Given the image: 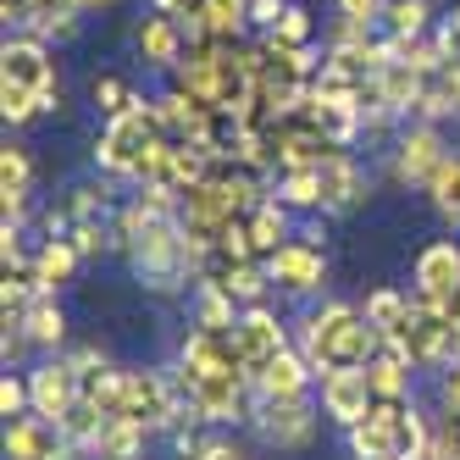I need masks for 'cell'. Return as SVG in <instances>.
<instances>
[{"label": "cell", "instance_id": "obj_7", "mask_svg": "<svg viewBox=\"0 0 460 460\" xmlns=\"http://www.w3.org/2000/svg\"><path fill=\"white\" fill-rule=\"evenodd\" d=\"M227 339H234V349H239V360H244V372H250V383H255L261 367L288 349V327H283V316H278L272 305H250V311H239V327H234Z\"/></svg>", "mask_w": 460, "mask_h": 460}, {"label": "cell", "instance_id": "obj_37", "mask_svg": "<svg viewBox=\"0 0 460 460\" xmlns=\"http://www.w3.org/2000/svg\"><path fill=\"white\" fill-rule=\"evenodd\" d=\"M383 6H388V0H339V17L367 22V28H383Z\"/></svg>", "mask_w": 460, "mask_h": 460}, {"label": "cell", "instance_id": "obj_3", "mask_svg": "<svg viewBox=\"0 0 460 460\" xmlns=\"http://www.w3.org/2000/svg\"><path fill=\"white\" fill-rule=\"evenodd\" d=\"M411 300L444 316L460 311V239H433L411 261Z\"/></svg>", "mask_w": 460, "mask_h": 460}, {"label": "cell", "instance_id": "obj_33", "mask_svg": "<svg viewBox=\"0 0 460 460\" xmlns=\"http://www.w3.org/2000/svg\"><path fill=\"white\" fill-rule=\"evenodd\" d=\"M0 117H6L12 128L45 117V111H40V94H34V89H22V84H6V78H0Z\"/></svg>", "mask_w": 460, "mask_h": 460}, {"label": "cell", "instance_id": "obj_15", "mask_svg": "<svg viewBox=\"0 0 460 460\" xmlns=\"http://www.w3.org/2000/svg\"><path fill=\"white\" fill-rule=\"evenodd\" d=\"M134 45H139V61H145L150 73H178V67H183V56H189L183 22L161 17V12L139 17V28H134Z\"/></svg>", "mask_w": 460, "mask_h": 460}, {"label": "cell", "instance_id": "obj_30", "mask_svg": "<svg viewBox=\"0 0 460 460\" xmlns=\"http://www.w3.org/2000/svg\"><path fill=\"white\" fill-rule=\"evenodd\" d=\"M272 200H283L288 211H322V178L316 172H278Z\"/></svg>", "mask_w": 460, "mask_h": 460}, {"label": "cell", "instance_id": "obj_16", "mask_svg": "<svg viewBox=\"0 0 460 460\" xmlns=\"http://www.w3.org/2000/svg\"><path fill=\"white\" fill-rule=\"evenodd\" d=\"M78 449L61 438V427L45 416H17L6 421V460H73Z\"/></svg>", "mask_w": 460, "mask_h": 460}, {"label": "cell", "instance_id": "obj_24", "mask_svg": "<svg viewBox=\"0 0 460 460\" xmlns=\"http://www.w3.org/2000/svg\"><path fill=\"white\" fill-rule=\"evenodd\" d=\"M28 339H34V349H61L67 344V311H61L56 294H40L34 305H28V316L17 322Z\"/></svg>", "mask_w": 460, "mask_h": 460}, {"label": "cell", "instance_id": "obj_22", "mask_svg": "<svg viewBox=\"0 0 460 460\" xmlns=\"http://www.w3.org/2000/svg\"><path fill=\"white\" fill-rule=\"evenodd\" d=\"M78 267H84V255H78L73 239H40V250H34V283H40V294H56L61 283H73Z\"/></svg>", "mask_w": 460, "mask_h": 460}, {"label": "cell", "instance_id": "obj_34", "mask_svg": "<svg viewBox=\"0 0 460 460\" xmlns=\"http://www.w3.org/2000/svg\"><path fill=\"white\" fill-rule=\"evenodd\" d=\"M0 416L17 421V416H34V394H28V372H6L0 377Z\"/></svg>", "mask_w": 460, "mask_h": 460}, {"label": "cell", "instance_id": "obj_29", "mask_svg": "<svg viewBox=\"0 0 460 460\" xmlns=\"http://www.w3.org/2000/svg\"><path fill=\"white\" fill-rule=\"evenodd\" d=\"M200 12L211 22V34L222 45H244V28H250V0H200Z\"/></svg>", "mask_w": 460, "mask_h": 460}, {"label": "cell", "instance_id": "obj_4", "mask_svg": "<svg viewBox=\"0 0 460 460\" xmlns=\"http://www.w3.org/2000/svg\"><path fill=\"white\" fill-rule=\"evenodd\" d=\"M0 78L34 89V94H40V111H61V106H67L61 78H56V56H50V45L34 40V34H12L6 45H0Z\"/></svg>", "mask_w": 460, "mask_h": 460}, {"label": "cell", "instance_id": "obj_9", "mask_svg": "<svg viewBox=\"0 0 460 460\" xmlns=\"http://www.w3.org/2000/svg\"><path fill=\"white\" fill-rule=\"evenodd\" d=\"M267 278H272V288H283V294H316V288L327 283V255H322L316 239L294 234L278 255H267Z\"/></svg>", "mask_w": 460, "mask_h": 460}, {"label": "cell", "instance_id": "obj_5", "mask_svg": "<svg viewBox=\"0 0 460 460\" xmlns=\"http://www.w3.org/2000/svg\"><path fill=\"white\" fill-rule=\"evenodd\" d=\"M444 155H449V145L438 134V122H405L388 150V178L400 189H427L433 172L444 167Z\"/></svg>", "mask_w": 460, "mask_h": 460}, {"label": "cell", "instance_id": "obj_13", "mask_svg": "<svg viewBox=\"0 0 460 460\" xmlns=\"http://www.w3.org/2000/svg\"><path fill=\"white\" fill-rule=\"evenodd\" d=\"M372 383H367V367H339V372H327L322 377V416L327 421H339L344 433L355 421H367L372 416Z\"/></svg>", "mask_w": 460, "mask_h": 460}, {"label": "cell", "instance_id": "obj_20", "mask_svg": "<svg viewBox=\"0 0 460 460\" xmlns=\"http://www.w3.org/2000/svg\"><path fill=\"white\" fill-rule=\"evenodd\" d=\"M294 211L283 206V200H272V194H267V200H261L250 217H244V227H250V244H255V255L261 261H267V255H278L288 239H294V222H288Z\"/></svg>", "mask_w": 460, "mask_h": 460}, {"label": "cell", "instance_id": "obj_19", "mask_svg": "<svg viewBox=\"0 0 460 460\" xmlns=\"http://www.w3.org/2000/svg\"><path fill=\"white\" fill-rule=\"evenodd\" d=\"M28 189H34V161L22 145H6L0 150V211H6V222L28 217Z\"/></svg>", "mask_w": 460, "mask_h": 460}, {"label": "cell", "instance_id": "obj_23", "mask_svg": "<svg viewBox=\"0 0 460 460\" xmlns=\"http://www.w3.org/2000/svg\"><path fill=\"white\" fill-rule=\"evenodd\" d=\"M433 0H388L383 6V34L388 40H433Z\"/></svg>", "mask_w": 460, "mask_h": 460}, {"label": "cell", "instance_id": "obj_14", "mask_svg": "<svg viewBox=\"0 0 460 460\" xmlns=\"http://www.w3.org/2000/svg\"><path fill=\"white\" fill-rule=\"evenodd\" d=\"M272 139H278V172H316L322 161L339 150V145L322 139V128H316L311 117H288V122H278Z\"/></svg>", "mask_w": 460, "mask_h": 460}, {"label": "cell", "instance_id": "obj_18", "mask_svg": "<svg viewBox=\"0 0 460 460\" xmlns=\"http://www.w3.org/2000/svg\"><path fill=\"white\" fill-rule=\"evenodd\" d=\"M189 327H206V333H234V327H239V300L217 278H200V283L189 288Z\"/></svg>", "mask_w": 460, "mask_h": 460}, {"label": "cell", "instance_id": "obj_10", "mask_svg": "<svg viewBox=\"0 0 460 460\" xmlns=\"http://www.w3.org/2000/svg\"><path fill=\"white\" fill-rule=\"evenodd\" d=\"M316 178H322V211L327 217H349L355 206H367V194H372V178L355 161V150H333L316 167Z\"/></svg>", "mask_w": 460, "mask_h": 460}, {"label": "cell", "instance_id": "obj_6", "mask_svg": "<svg viewBox=\"0 0 460 460\" xmlns=\"http://www.w3.org/2000/svg\"><path fill=\"white\" fill-rule=\"evenodd\" d=\"M122 416H134L139 427H183V394L172 383V372H128V411Z\"/></svg>", "mask_w": 460, "mask_h": 460}, {"label": "cell", "instance_id": "obj_28", "mask_svg": "<svg viewBox=\"0 0 460 460\" xmlns=\"http://www.w3.org/2000/svg\"><path fill=\"white\" fill-rule=\"evenodd\" d=\"M421 194H427V206L438 211L444 227H460V150L444 155V167L433 172V183H427Z\"/></svg>", "mask_w": 460, "mask_h": 460}, {"label": "cell", "instance_id": "obj_8", "mask_svg": "<svg viewBox=\"0 0 460 460\" xmlns=\"http://www.w3.org/2000/svg\"><path fill=\"white\" fill-rule=\"evenodd\" d=\"M28 394H34V416H45V421L61 427L84 405V372L73 367V355L67 360H45V367L28 372Z\"/></svg>", "mask_w": 460, "mask_h": 460}, {"label": "cell", "instance_id": "obj_17", "mask_svg": "<svg viewBox=\"0 0 460 460\" xmlns=\"http://www.w3.org/2000/svg\"><path fill=\"white\" fill-rule=\"evenodd\" d=\"M311 360L300 355V344H288L278 360H267L261 367V377H255V394L261 400H305V388H311Z\"/></svg>", "mask_w": 460, "mask_h": 460}, {"label": "cell", "instance_id": "obj_12", "mask_svg": "<svg viewBox=\"0 0 460 460\" xmlns=\"http://www.w3.org/2000/svg\"><path fill=\"white\" fill-rule=\"evenodd\" d=\"M250 421L261 427V438L278 444V449H305L316 438L311 400H261V394H255V416Z\"/></svg>", "mask_w": 460, "mask_h": 460}, {"label": "cell", "instance_id": "obj_39", "mask_svg": "<svg viewBox=\"0 0 460 460\" xmlns=\"http://www.w3.org/2000/svg\"><path fill=\"white\" fill-rule=\"evenodd\" d=\"M84 12H106V6H117V0H78Z\"/></svg>", "mask_w": 460, "mask_h": 460}, {"label": "cell", "instance_id": "obj_21", "mask_svg": "<svg viewBox=\"0 0 460 460\" xmlns=\"http://www.w3.org/2000/svg\"><path fill=\"white\" fill-rule=\"evenodd\" d=\"M78 22H84V6H78V0H40L17 34H34V40H45V45H50V40L67 45V40L78 34Z\"/></svg>", "mask_w": 460, "mask_h": 460}, {"label": "cell", "instance_id": "obj_38", "mask_svg": "<svg viewBox=\"0 0 460 460\" xmlns=\"http://www.w3.org/2000/svg\"><path fill=\"white\" fill-rule=\"evenodd\" d=\"M288 0H250V28H261V34H272V28L283 22Z\"/></svg>", "mask_w": 460, "mask_h": 460}, {"label": "cell", "instance_id": "obj_36", "mask_svg": "<svg viewBox=\"0 0 460 460\" xmlns=\"http://www.w3.org/2000/svg\"><path fill=\"white\" fill-rule=\"evenodd\" d=\"M433 40H438L444 61H460V0H455V12H449V17H438V28H433Z\"/></svg>", "mask_w": 460, "mask_h": 460}, {"label": "cell", "instance_id": "obj_32", "mask_svg": "<svg viewBox=\"0 0 460 460\" xmlns=\"http://www.w3.org/2000/svg\"><path fill=\"white\" fill-rule=\"evenodd\" d=\"M261 40H272V45H311V40H316V22H311V12H305V0H288L283 22L272 28V34H261Z\"/></svg>", "mask_w": 460, "mask_h": 460}, {"label": "cell", "instance_id": "obj_26", "mask_svg": "<svg viewBox=\"0 0 460 460\" xmlns=\"http://www.w3.org/2000/svg\"><path fill=\"white\" fill-rule=\"evenodd\" d=\"M411 311H416V300H411L405 288H372L367 300H360V316H367L377 333H405Z\"/></svg>", "mask_w": 460, "mask_h": 460}, {"label": "cell", "instance_id": "obj_11", "mask_svg": "<svg viewBox=\"0 0 460 460\" xmlns=\"http://www.w3.org/2000/svg\"><path fill=\"white\" fill-rule=\"evenodd\" d=\"M405 344H411V360L416 367H455L460 360V333H455V322L433 305H416L411 311V327H405Z\"/></svg>", "mask_w": 460, "mask_h": 460}, {"label": "cell", "instance_id": "obj_2", "mask_svg": "<svg viewBox=\"0 0 460 460\" xmlns=\"http://www.w3.org/2000/svg\"><path fill=\"white\" fill-rule=\"evenodd\" d=\"M161 134H167V128H161L155 101H139L134 111L101 122V134H94V167H101L106 178H128V183H134V167H139L145 145L161 139ZM167 139H172V134H167Z\"/></svg>", "mask_w": 460, "mask_h": 460}, {"label": "cell", "instance_id": "obj_31", "mask_svg": "<svg viewBox=\"0 0 460 460\" xmlns=\"http://www.w3.org/2000/svg\"><path fill=\"white\" fill-rule=\"evenodd\" d=\"M89 101H94V111H101V122H111V117H122V111H134L145 94H134L117 73H101V78L89 84Z\"/></svg>", "mask_w": 460, "mask_h": 460}, {"label": "cell", "instance_id": "obj_1", "mask_svg": "<svg viewBox=\"0 0 460 460\" xmlns=\"http://www.w3.org/2000/svg\"><path fill=\"white\" fill-rule=\"evenodd\" d=\"M377 349H383V333L349 300H327L322 311L300 322V355L311 360L316 377L339 372V367H367Z\"/></svg>", "mask_w": 460, "mask_h": 460}, {"label": "cell", "instance_id": "obj_35", "mask_svg": "<svg viewBox=\"0 0 460 460\" xmlns=\"http://www.w3.org/2000/svg\"><path fill=\"white\" fill-rule=\"evenodd\" d=\"M427 94L444 106V117H460V61H444L433 73V84H427Z\"/></svg>", "mask_w": 460, "mask_h": 460}, {"label": "cell", "instance_id": "obj_27", "mask_svg": "<svg viewBox=\"0 0 460 460\" xmlns=\"http://www.w3.org/2000/svg\"><path fill=\"white\" fill-rule=\"evenodd\" d=\"M411 360L405 355H388V349H377L372 360H367V383H372V400H411Z\"/></svg>", "mask_w": 460, "mask_h": 460}, {"label": "cell", "instance_id": "obj_25", "mask_svg": "<svg viewBox=\"0 0 460 460\" xmlns=\"http://www.w3.org/2000/svg\"><path fill=\"white\" fill-rule=\"evenodd\" d=\"M145 438H150V427H139L134 416H106L94 460H145Z\"/></svg>", "mask_w": 460, "mask_h": 460}]
</instances>
